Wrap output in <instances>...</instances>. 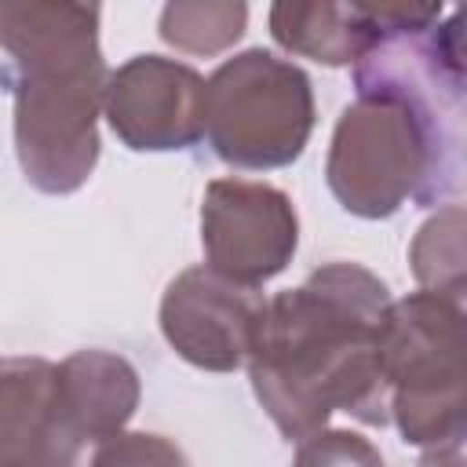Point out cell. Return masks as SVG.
Returning <instances> with one entry per match:
<instances>
[{"instance_id":"6da1fadb","label":"cell","mask_w":467,"mask_h":467,"mask_svg":"<svg viewBox=\"0 0 467 467\" xmlns=\"http://www.w3.org/2000/svg\"><path fill=\"white\" fill-rule=\"evenodd\" d=\"M390 288L361 263H325L299 288L263 303L248 350V379L288 441H303L336 409L387 427L379 325Z\"/></svg>"},{"instance_id":"7a4b0ae2","label":"cell","mask_w":467,"mask_h":467,"mask_svg":"<svg viewBox=\"0 0 467 467\" xmlns=\"http://www.w3.org/2000/svg\"><path fill=\"white\" fill-rule=\"evenodd\" d=\"M99 18L95 4L0 0L15 157L26 182L47 197L77 193L99 164V109L109 80Z\"/></svg>"},{"instance_id":"3957f363","label":"cell","mask_w":467,"mask_h":467,"mask_svg":"<svg viewBox=\"0 0 467 467\" xmlns=\"http://www.w3.org/2000/svg\"><path fill=\"white\" fill-rule=\"evenodd\" d=\"M463 117L390 91H358L339 113L325 179L343 212L390 219L405 201L438 204L460 190Z\"/></svg>"},{"instance_id":"277c9868","label":"cell","mask_w":467,"mask_h":467,"mask_svg":"<svg viewBox=\"0 0 467 467\" xmlns=\"http://www.w3.org/2000/svg\"><path fill=\"white\" fill-rule=\"evenodd\" d=\"M387 412L405 445H441L463 434V303L438 292L390 299L379 325Z\"/></svg>"},{"instance_id":"5b68a950","label":"cell","mask_w":467,"mask_h":467,"mask_svg":"<svg viewBox=\"0 0 467 467\" xmlns=\"http://www.w3.org/2000/svg\"><path fill=\"white\" fill-rule=\"evenodd\" d=\"M314 117L310 77L274 51H237L204 80V139L230 168H288L303 157Z\"/></svg>"},{"instance_id":"8992f818","label":"cell","mask_w":467,"mask_h":467,"mask_svg":"<svg viewBox=\"0 0 467 467\" xmlns=\"http://www.w3.org/2000/svg\"><path fill=\"white\" fill-rule=\"evenodd\" d=\"M204 266L234 285L259 288L299 248V215L285 190L252 179H212L201 201Z\"/></svg>"},{"instance_id":"52a82bcc","label":"cell","mask_w":467,"mask_h":467,"mask_svg":"<svg viewBox=\"0 0 467 467\" xmlns=\"http://www.w3.org/2000/svg\"><path fill=\"white\" fill-rule=\"evenodd\" d=\"M102 113L135 153L190 150L204 135V77L164 55H135L106 80Z\"/></svg>"},{"instance_id":"ba28073f","label":"cell","mask_w":467,"mask_h":467,"mask_svg":"<svg viewBox=\"0 0 467 467\" xmlns=\"http://www.w3.org/2000/svg\"><path fill=\"white\" fill-rule=\"evenodd\" d=\"M263 296L208 266L175 274L161 296V332L168 347L204 372H234L248 361Z\"/></svg>"},{"instance_id":"9c48e42d","label":"cell","mask_w":467,"mask_h":467,"mask_svg":"<svg viewBox=\"0 0 467 467\" xmlns=\"http://www.w3.org/2000/svg\"><path fill=\"white\" fill-rule=\"evenodd\" d=\"M142 398L139 372L128 358L113 350H77L55 365V431L77 449H99L117 438Z\"/></svg>"},{"instance_id":"30bf717a","label":"cell","mask_w":467,"mask_h":467,"mask_svg":"<svg viewBox=\"0 0 467 467\" xmlns=\"http://www.w3.org/2000/svg\"><path fill=\"white\" fill-rule=\"evenodd\" d=\"M431 4H274L270 36L321 66H350L368 55L390 29L416 22Z\"/></svg>"},{"instance_id":"8fae6325","label":"cell","mask_w":467,"mask_h":467,"mask_svg":"<svg viewBox=\"0 0 467 467\" xmlns=\"http://www.w3.org/2000/svg\"><path fill=\"white\" fill-rule=\"evenodd\" d=\"M51 409L55 365L47 358H0V456H15L51 441L66 445L55 431Z\"/></svg>"},{"instance_id":"7c38bea8","label":"cell","mask_w":467,"mask_h":467,"mask_svg":"<svg viewBox=\"0 0 467 467\" xmlns=\"http://www.w3.org/2000/svg\"><path fill=\"white\" fill-rule=\"evenodd\" d=\"M248 26L244 4H212V0H175L161 7L157 33L168 47L186 55H219L241 40Z\"/></svg>"},{"instance_id":"4fadbf2b","label":"cell","mask_w":467,"mask_h":467,"mask_svg":"<svg viewBox=\"0 0 467 467\" xmlns=\"http://www.w3.org/2000/svg\"><path fill=\"white\" fill-rule=\"evenodd\" d=\"M409 263L423 292H438L463 303V208L460 204L441 208L416 230Z\"/></svg>"},{"instance_id":"5bb4252c","label":"cell","mask_w":467,"mask_h":467,"mask_svg":"<svg viewBox=\"0 0 467 467\" xmlns=\"http://www.w3.org/2000/svg\"><path fill=\"white\" fill-rule=\"evenodd\" d=\"M292 467H387L383 452L358 431L321 427L299 441Z\"/></svg>"},{"instance_id":"9a60e30c","label":"cell","mask_w":467,"mask_h":467,"mask_svg":"<svg viewBox=\"0 0 467 467\" xmlns=\"http://www.w3.org/2000/svg\"><path fill=\"white\" fill-rule=\"evenodd\" d=\"M88 467H190V460L164 434L120 431L117 438H109L99 449H91Z\"/></svg>"},{"instance_id":"2e32d148","label":"cell","mask_w":467,"mask_h":467,"mask_svg":"<svg viewBox=\"0 0 467 467\" xmlns=\"http://www.w3.org/2000/svg\"><path fill=\"white\" fill-rule=\"evenodd\" d=\"M0 467H84V456L66 445H36L15 456H0Z\"/></svg>"}]
</instances>
